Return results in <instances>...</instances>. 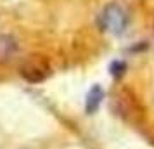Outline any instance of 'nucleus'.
<instances>
[{
	"label": "nucleus",
	"instance_id": "nucleus-1",
	"mask_svg": "<svg viewBox=\"0 0 154 149\" xmlns=\"http://www.w3.org/2000/svg\"><path fill=\"white\" fill-rule=\"evenodd\" d=\"M126 12L119 7L118 4H111L104 9V12L100 14V26L104 31L112 33V35H119L123 33V29L126 28Z\"/></svg>",
	"mask_w": 154,
	"mask_h": 149
},
{
	"label": "nucleus",
	"instance_id": "nucleus-2",
	"mask_svg": "<svg viewBox=\"0 0 154 149\" xmlns=\"http://www.w3.org/2000/svg\"><path fill=\"white\" fill-rule=\"evenodd\" d=\"M50 68L49 64L45 63L43 59H31V61H26L21 68V75L28 82H33V83H38L49 76Z\"/></svg>",
	"mask_w": 154,
	"mask_h": 149
},
{
	"label": "nucleus",
	"instance_id": "nucleus-3",
	"mask_svg": "<svg viewBox=\"0 0 154 149\" xmlns=\"http://www.w3.org/2000/svg\"><path fill=\"white\" fill-rule=\"evenodd\" d=\"M102 97H104V90L100 88L99 85L92 87L88 95H87V102H85V107H87V113H95L102 102Z\"/></svg>",
	"mask_w": 154,
	"mask_h": 149
},
{
	"label": "nucleus",
	"instance_id": "nucleus-4",
	"mask_svg": "<svg viewBox=\"0 0 154 149\" xmlns=\"http://www.w3.org/2000/svg\"><path fill=\"white\" fill-rule=\"evenodd\" d=\"M17 50L16 42L11 36H0V61H7L9 57H12Z\"/></svg>",
	"mask_w": 154,
	"mask_h": 149
}]
</instances>
